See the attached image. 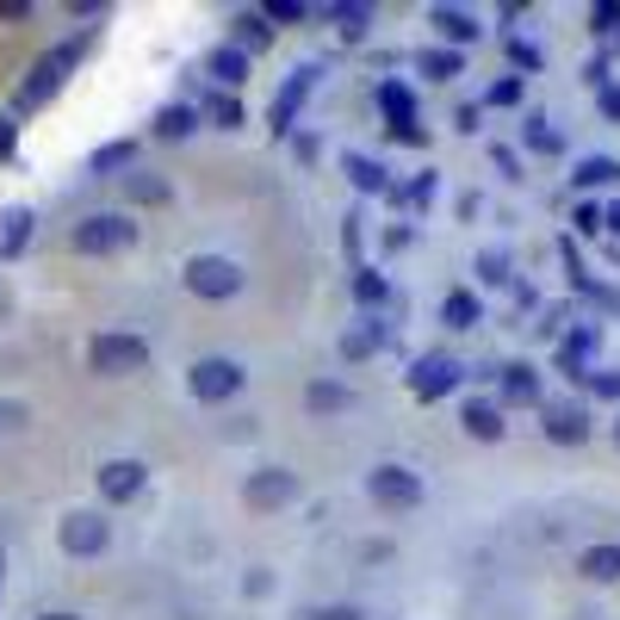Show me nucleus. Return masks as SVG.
<instances>
[{
    "instance_id": "30",
    "label": "nucleus",
    "mask_w": 620,
    "mask_h": 620,
    "mask_svg": "<svg viewBox=\"0 0 620 620\" xmlns=\"http://www.w3.org/2000/svg\"><path fill=\"white\" fill-rule=\"evenodd\" d=\"M124 193L137 205H168V180L162 174H124Z\"/></svg>"
},
{
    "instance_id": "13",
    "label": "nucleus",
    "mask_w": 620,
    "mask_h": 620,
    "mask_svg": "<svg viewBox=\"0 0 620 620\" xmlns=\"http://www.w3.org/2000/svg\"><path fill=\"white\" fill-rule=\"evenodd\" d=\"M310 87H317V62H304V69H292V81H286V93L273 100V131H292L298 106L310 100Z\"/></svg>"
},
{
    "instance_id": "41",
    "label": "nucleus",
    "mask_w": 620,
    "mask_h": 620,
    "mask_svg": "<svg viewBox=\"0 0 620 620\" xmlns=\"http://www.w3.org/2000/svg\"><path fill=\"white\" fill-rule=\"evenodd\" d=\"M515 100H521V81H496V87H490V106H515Z\"/></svg>"
},
{
    "instance_id": "2",
    "label": "nucleus",
    "mask_w": 620,
    "mask_h": 620,
    "mask_svg": "<svg viewBox=\"0 0 620 620\" xmlns=\"http://www.w3.org/2000/svg\"><path fill=\"white\" fill-rule=\"evenodd\" d=\"M87 366L100 372V379H131V372L149 366V341L131 335V329H100V335L87 341Z\"/></svg>"
},
{
    "instance_id": "18",
    "label": "nucleus",
    "mask_w": 620,
    "mask_h": 620,
    "mask_svg": "<svg viewBox=\"0 0 620 620\" xmlns=\"http://www.w3.org/2000/svg\"><path fill=\"white\" fill-rule=\"evenodd\" d=\"M459 422H465V434H472V441H503V410H496V403H484V397L465 403Z\"/></svg>"
},
{
    "instance_id": "17",
    "label": "nucleus",
    "mask_w": 620,
    "mask_h": 620,
    "mask_svg": "<svg viewBox=\"0 0 620 620\" xmlns=\"http://www.w3.org/2000/svg\"><path fill=\"white\" fill-rule=\"evenodd\" d=\"M577 577H589V583H620V546H583V552H577Z\"/></svg>"
},
{
    "instance_id": "16",
    "label": "nucleus",
    "mask_w": 620,
    "mask_h": 620,
    "mask_svg": "<svg viewBox=\"0 0 620 620\" xmlns=\"http://www.w3.org/2000/svg\"><path fill=\"white\" fill-rule=\"evenodd\" d=\"M379 112H385L391 131H410L416 124V93L403 87V81H379Z\"/></svg>"
},
{
    "instance_id": "46",
    "label": "nucleus",
    "mask_w": 620,
    "mask_h": 620,
    "mask_svg": "<svg viewBox=\"0 0 620 620\" xmlns=\"http://www.w3.org/2000/svg\"><path fill=\"white\" fill-rule=\"evenodd\" d=\"M0 19H31V0H0Z\"/></svg>"
},
{
    "instance_id": "6",
    "label": "nucleus",
    "mask_w": 620,
    "mask_h": 620,
    "mask_svg": "<svg viewBox=\"0 0 620 620\" xmlns=\"http://www.w3.org/2000/svg\"><path fill=\"white\" fill-rule=\"evenodd\" d=\"M366 496L379 503V509H416L422 503V472H410V465L385 459L366 472Z\"/></svg>"
},
{
    "instance_id": "33",
    "label": "nucleus",
    "mask_w": 620,
    "mask_h": 620,
    "mask_svg": "<svg viewBox=\"0 0 620 620\" xmlns=\"http://www.w3.org/2000/svg\"><path fill=\"white\" fill-rule=\"evenodd\" d=\"M261 13H267V25H304L310 7H304V0H267Z\"/></svg>"
},
{
    "instance_id": "38",
    "label": "nucleus",
    "mask_w": 620,
    "mask_h": 620,
    "mask_svg": "<svg viewBox=\"0 0 620 620\" xmlns=\"http://www.w3.org/2000/svg\"><path fill=\"white\" fill-rule=\"evenodd\" d=\"M304 620H366L354 602H323V608H304Z\"/></svg>"
},
{
    "instance_id": "23",
    "label": "nucleus",
    "mask_w": 620,
    "mask_h": 620,
    "mask_svg": "<svg viewBox=\"0 0 620 620\" xmlns=\"http://www.w3.org/2000/svg\"><path fill=\"white\" fill-rule=\"evenodd\" d=\"M205 69H211V81H224V87H242V81H248V56L236 44H217Z\"/></svg>"
},
{
    "instance_id": "36",
    "label": "nucleus",
    "mask_w": 620,
    "mask_h": 620,
    "mask_svg": "<svg viewBox=\"0 0 620 620\" xmlns=\"http://www.w3.org/2000/svg\"><path fill=\"white\" fill-rule=\"evenodd\" d=\"M527 143H534L540 155H558V131L546 118H527Z\"/></svg>"
},
{
    "instance_id": "15",
    "label": "nucleus",
    "mask_w": 620,
    "mask_h": 620,
    "mask_svg": "<svg viewBox=\"0 0 620 620\" xmlns=\"http://www.w3.org/2000/svg\"><path fill=\"white\" fill-rule=\"evenodd\" d=\"M230 38H236V50H242V56H255V50L273 44V25H267L261 7H242V13H230Z\"/></svg>"
},
{
    "instance_id": "9",
    "label": "nucleus",
    "mask_w": 620,
    "mask_h": 620,
    "mask_svg": "<svg viewBox=\"0 0 620 620\" xmlns=\"http://www.w3.org/2000/svg\"><path fill=\"white\" fill-rule=\"evenodd\" d=\"M465 372H459V360H447V354H422L416 366H410V391H416L422 403H434V397H447L453 385H459Z\"/></svg>"
},
{
    "instance_id": "8",
    "label": "nucleus",
    "mask_w": 620,
    "mask_h": 620,
    "mask_svg": "<svg viewBox=\"0 0 620 620\" xmlns=\"http://www.w3.org/2000/svg\"><path fill=\"white\" fill-rule=\"evenodd\" d=\"M242 496H248V509H286V503H298V472H286V465H255Z\"/></svg>"
},
{
    "instance_id": "34",
    "label": "nucleus",
    "mask_w": 620,
    "mask_h": 620,
    "mask_svg": "<svg viewBox=\"0 0 620 620\" xmlns=\"http://www.w3.org/2000/svg\"><path fill=\"white\" fill-rule=\"evenodd\" d=\"M478 279H484V286H503V279H509V255H503V248H484V255H478Z\"/></svg>"
},
{
    "instance_id": "35",
    "label": "nucleus",
    "mask_w": 620,
    "mask_h": 620,
    "mask_svg": "<svg viewBox=\"0 0 620 620\" xmlns=\"http://www.w3.org/2000/svg\"><path fill=\"white\" fill-rule=\"evenodd\" d=\"M379 341H385V329H379V323H366V329H354V335L341 341V354H348V360H360V354H372Z\"/></svg>"
},
{
    "instance_id": "3",
    "label": "nucleus",
    "mask_w": 620,
    "mask_h": 620,
    "mask_svg": "<svg viewBox=\"0 0 620 620\" xmlns=\"http://www.w3.org/2000/svg\"><path fill=\"white\" fill-rule=\"evenodd\" d=\"M180 279H186V292L205 298V304H224V298L242 292V267H236L230 255H193V261L180 267Z\"/></svg>"
},
{
    "instance_id": "5",
    "label": "nucleus",
    "mask_w": 620,
    "mask_h": 620,
    "mask_svg": "<svg viewBox=\"0 0 620 620\" xmlns=\"http://www.w3.org/2000/svg\"><path fill=\"white\" fill-rule=\"evenodd\" d=\"M186 385H193L199 403H230L236 391L248 385V372H242V360H230V354H205V360H193Z\"/></svg>"
},
{
    "instance_id": "32",
    "label": "nucleus",
    "mask_w": 620,
    "mask_h": 620,
    "mask_svg": "<svg viewBox=\"0 0 620 620\" xmlns=\"http://www.w3.org/2000/svg\"><path fill=\"white\" fill-rule=\"evenodd\" d=\"M589 31L596 38H620V0H596L589 7Z\"/></svg>"
},
{
    "instance_id": "48",
    "label": "nucleus",
    "mask_w": 620,
    "mask_h": 620,
    "mask_svg": "<svg viewBox=\"0 0 620 620\" xmlns=\"http://www.w3.org/2000/svg\"><path fill=\"white\" fill-rule=\"evenodd\" d=\"M38 620H81V614H62V608H56V614H38Z\"/></svg>"
},
{
    "instance_id": "39",
    "label": "nucleus",
    "mask_w": 620,
    "mask_h": 620,
    "mask_svg": "<svg viewBox=\"0 0 620 620\" xmlns=\"http://www.w3.org/2000/svg\"><path fill=\"white\" fill-rule=\"evenodd\" d=\"M583 385H589V391H596V397H608V403H620V372H589Z\"/></svg>"
},
{
    "instance_id": "44",
    "label": "nucleus",
    "mask_w": 620,
    "mask_h": 620,
    "mask_svg": "<svg viewBox=\"0 0 620 620\" xmlns=\"http://www.w3.org/2000/svg\"><path fill=\"white\" fill-rule=\"evenodd\" d=\"M596 106H602V118H614V124H620V87H614V81H608V87L596 93Z\"/></svg>"
},
{
    "instance_id": "11",
    "label": "nucleus",
    "mask_w": 620,
    "mask_h": 620,
    "mask_svg": "<svg viewBox=\"0 0 620 620\" xmlns=\"http://www.w3.org/2000/svg\"><path fill=\"white\" fill-rule=\"evenodd\" d=\"M546 441H558V447H583L589 416L577 410V403H546Z\"/></svg>"
},
{
    "instance_id": "40",
    "label": "nucleus",
    "mask_w": 620,
    "mask_h": 620,
    "mask_svg": "<svg viewBox=\"0 0 620 620\" xmlns=\"http://www.w3.org/2000/svg\"><path fill=\"white\" fill-rule=\"evenodd\" d=\"M13 149H19V118L7 112V118H0V162H13Z\"/></svg>"
},
{
    "instance_id": "20",
    "label": "nucleus",
    "mask_w": 620,
    "mask_h": 620,
    "mask_svg": "<svg viewBox=\"0 0 620 620\" xmlns=\"http://www.w3.org/2000/svg\"><path fill=\"white\" fill-rule=\"evenodd\" d=\"M304 403L317 410V416H335V410H348V403H354V391L341 385V379H310V385H304Z\"/></svg>"
},
{
    "instance_id": "42",
    "label": "nucleus",
    "mask_w": 620,
    "mask_h": 620,
    "mask_svg": "<svg viewBox=\"0 0 620 620\" xmlns=\"http://www.w3.org/2000/svg\"><path fill=\"white\" fill-rule=\"evenodd\" d=\"M509 56L521 62V69H540V50L527 44V38H509Z\"/></svg>"
},
{
    "instance_id": "24",
    "label": "nucleus",
    "mask_w": 620,
    "mask_h": 620,
    "mask_svg": "<svg viewBox=\"0 0 620 620\" xmlns=\"http://www.w3.org/2000/svg\"><path fill=\"white\" fill-rule=\"evenodd\" d=\"M329 25H335L341 38L354 44V38H366V25H372V7H360V0H335V7H329Z\"/></svg>"
},
{
    "instance_id": "31",
    "label": "nucleus",
    "mask_w": 620,
    "mask_h": 620,
    "mask_svg": "<svg viewBox=\"0 0 620 620\" xmlns=\"http://www.w3.org/2000/svg\"><path fill=\"white\" fill-rule=\"evenodd\" d=\"M205 118H211L217 131H236V124H242V100H236V93H217L211 106H205Z\"/></svg>"
},
{
    "instance_id": "1",
    "label": "nucleus",
    "mask_w": 620,
    "mask_h": 620,
    "mask_svg": "<svg viewBox=\"0 0 620 620\" xmlns=\"http://www.w3.org/2000/svg\"><path fill=\"white\" fill-rule=\"evenodd\" d=\"M81 38H69V44H56V50H44V56L31 62V75L19 81V93H13V118H25V112H38V106H50L62 93V81L81 69Z\"/></svg>"
},
{
    "instance_id": "37",
    "label": "nucleus",
    "mask_w": 620,
    "mask_h": 620,
    "mask_svg": "<svg viewBox=\"0 0 620 620\" xmlns=\"http://www.w3.org/2000/svg\"><path fill=\"white\" fill-rule=\"evenodd\" d=\"M385 292H391V286L379 273H360L354 279V298H360V304H385Z\"/></svg>"
},
{
    "instance_id": "45",
    "label": "nucleus",
    "mask_w": 620,
    "mask_h": 620,
    "mask_svg": "<svg viewBox=\"0 0 620 620\" xmlns=\"http://www.w3.org/2000/svg\"><path fill=\"white\" fill-rule=\"evenodd\" d=\"M403 199H410V205H428V199H434V174H422V180L403 193Z\"/></svg>"
},
{
    "instance_id": "29",
    "label": "nucleus",
    "mask_w": 620,
    "mask_h": 620,
    "mask_svg": "<svg viewBox=\"0 0 620 620\" xmlns=\"http://www.w3.org/2000/svg\"><path fill=\"white\" fill-rule=\"evenodd\" d=\"M441 323H447V329H478L484 323L478 298H472V292H453L447 304H441Z\"/></svg>"
},
{
    "instance_id": "14",
    "label": "nucleus",
    "mask_w": 620,
    "mask_h": 620,
    "mask_svg": "<svg viewBox=\"0 0 620 620\" xmlns=\"http://www.w3.org/2000/svg\"><path fill=\"white\" fill-rule=\"evenodd\" d=\"M428 25L441 31L447 44H478V38H484L478 13H465V7H428Z\"/></svg>"
},
{
    "instance_id": "49",
    "label": "nucleus",
    "mask_w": 620,
    "mask_h": 620,
    "mask_svg": "<svg viewBox=\"0 0 620 620\" xmlns=\"http://www.w3.org/2000/svg\"><path fill=\"white\" fill-rule=\"evenodd\" d=\"M614 447H620V422H614Z\"/></svg>"
},
{
    "instance_id": "28",
    "label": "nucleus",
    "mask_w": 620,
    "mask_h": 620,
    "mask_svg": "<svg viewBox=\"0 0 620 620\" xmlns=\"http://www.w3.org/2000/svg\"><path fill=\"white\" fill-rule=\"evenodd\" d=\"M422 75H428V81H453V75H465V56H459V50H447V44H434V50H422Z\"/></svg>"
},
{
    "instance_id": "19",
    "label": "nucleus",
    "mask_w": 620,
    "mask_h": 620,
    "mask_svg": "<svg viewBox=\"0 0 620 620\" xmlns=\"http://www.w3.org/2000/svg\"><path fill=\"white\" fill-rule=\"evenodd\" d=\"M124 168H137V143H131V137L106 143V149H93V162H87V174H100V180H112V174L124 180Z\"/></svg>"
},
{
    "instance_id": "27",
    "label": "nucleus",
    "mask_w": 620,
    "mask_h": 620,
    "mask_svg": "<svg viewBox=\"0 0 620 620\" xmlns=\"http://www.w3.org/2000/svg\"><path fill=\"white\" fill-rule=\"evenodd\" d=\"M571 180L583 186V193H589V186H614V180H620V162H614V155H583Z\"/></svg>"
},
{
    "instance_id": "47",
    "label": "nucleus",
    "mask_w": 620,
    "mask_h": 620,
    "mask_svg": "<svg viewBox=\"0 0 620 620\" xmlns=\"http://www.w3.org/2000/svg\"><path fill=\"white\" fill-rule=\"evenodd\" d=\"M602 230H614V236H620V199H614V205H608V211H602Z\"/></svg>"
},
{
    "instance_id": "21",
    "label": "nucleus",
    "mask_w": 620,
    "mask_h": 620,
    "mask_svg": "<svg viewBox=\"0 0 620 620\" xmlns=\"http://www.w3.org/2000/svg\"><path fill=\"white\" fill-rule=\"evenodd\" d=\"M193 131H199V112L186 106V100H174V106H162V112H155V137L180 143V137H193Z\"/></svg>"
},
{
    "instance_id": "7",
    "label": "nucleus",
    "mask_w": 620,
    "mask_h": 620,
    "mask_svg": "<svg viewBox=\"0 0 620 620\" xmlns=\"http://www.w3.org/2000/svg\"><path fill=\"white\" fill-rule=\"evenodd\" d=\"M56 540H62V552H69V558H100L112 546V521H106V515H93V509H75V515H62Z\"/></svg>"
},
{
    "instance_id": "43",
    "label": "nucleus",
    "mask_w": 620,
    "mask_h": 620,
    "mask_svg": "<svg viewBox=\"0 0 620 620\" xmlns=\"http://www.w3.org/2000/svg\"><path fill=\"white\" fill-rule=\"evenodd\" d=\"M577 230H583V236L602 230V205H577Z\"/></svg>"
},
{
    "instance_id": "50",
    "label": "nucleus",
    "mask_w": 620,
    "mask_h": 620,
    "mask_svg": "<svg viewBox=\"0 0 620 620\" xmlns=\"http://www.w3.org/2000/svg\"><path fill=\"white\" fill-rule=\"evenodd\" d=\"M577 620H596V614H577Z\"/></svg>"
},
{
    "instance_id": "4",
    "label": "nucleus",
    "mask_w": 620,
    "mask_h": 620,
    "mask_svg": "<svg viewBox=\"0 0 620 620\" xmlns=\"http://www.w3.org/2000/svg\"><path fill=\"white\" fill-rule=\"evenodd\" d=\"M137 242V217L131 211H93L75 224V248L81 255H124Z\"/></svg>"
},
{
    "instance_id": "25",
    "label": "nucleus",
    "mask_w": 620,
    "mask_h": 620,
    "mask_svg": "<svg viewBox=\"0 0 620 620\" xmlns=\"http://www.w3.org/2000/svg\"><path fill=\"white\" fill-rule=\"evenodd\" d=\"M341 168H348V180H354L360 193H391L385 168H379V162H372V155H341Z\"/></svg>"
},
{
    "instance_id": "26",
    "label": "nucleus",
    "mask_w": 620,
    "mask_h": 620,
    "mask_svg": "<svg viewBox=\"0 0 620 620\" xmlns=\"http://www.w3.org/2000/svg\"><path fill=\"white\" fill-rule=\"evenodd\" d=\"M503 397H509V403H534V397H540V372L521 366V360L503 366Z\"/></svg>"
},
{
    "instance_id": "10",
    "label": "nucleus",
    "mask_w": 620,
    "mask_h": 620,
    "mask_svg": "<svg viewBox=\"0 0 620 620\" xmlns=\"http://www.w3.org/2000/svg\"><path fill=\"white\" fill-rule=\"evenodd\" d=\"M143 484H149V465L143 459H106L100 465V496H106V503H131Z\"/></svg>"
},
{
    "instance_id": "22",
    "label": "nucleus",
    "mask_w": 620,
    "mask_h": 620,
    "mask_svg": "<svg viewBox=\"0 0 620 620\" xmlns=\"http://www.w3.org/2000/svg\"><path fill=\"white\" fill-rule=\"evenodd\" d=\"M589 354H596V329H577V335H565V348H558V366L571 372V379H589Z\"/></svg>"
},
{
    "instance_id": "12",
    "label": "nucleus",
    "mask_w": 620,
    "mask_h": 620,
    "mask_svg": "<svg viewBox=\"0 0 620 620\" xmlns=\"http://www.w3.org/2000/svg\"><path fill=\"white\" fill-rule=\"evenodd\" d=\"M31 230H38L31 205H7V211H0V261H19L31 248Z\"/></svg>"
}]
</instances>
